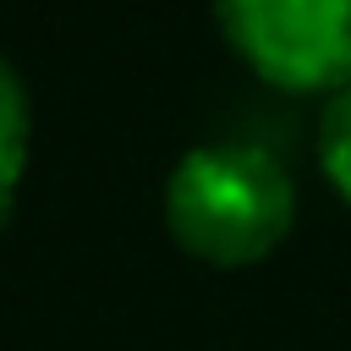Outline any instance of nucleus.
I'll return each mask as SVG.
<instances>
[{"label":"nucleus","mask_w":351,"mask_h":351,"mask_svg":"<svg viewBox=\"0 0 351 351\" xmlns=\"http://www.w3.org/2000/svg\"><path fill=\"white\" fill-rule=\"evenodd\" d=\"M225 44L285 93L351 88V0H214Z\"/></svg>","instance_id":"f03ea898"},{"label":"nucleus","mask_w":351,"mask_h":351,"mask_svg":"<svg viewBox=\"0 0 351 351\" xmlns=\"http://www.w3.org/2000/svg\"><path fill=\"white\" fill-rule=\"evenodd\" d=\"M27 132H33L27 88H22V77L11 71V60H0V219H5L11 192H16V181H22V165H27Z\"/></svg>","instance_id":"7ed1b4c3"},{"label":"nucleus","mask_w":351,"mask_h":351,"mask_svg":"<svg viewBox=\"0 0 351 351\" xmlns=\"http://www.w3.org/2000/svg\"><path fill=\"white\" fill-rule=\"evenodd\" d=\"M296 219L291 170L252 143H203L165 181V225L181 252L241 269L269 258Z\"/></svg>","instance_id":"f257e3e1"},{"label":"nucleus","mask_w":351,"mask_h":351,"mask_svg":"<svg viewBox=\"0 0 351 351\" xmlns=\"http://www.w3.org/2000/svg\"><path fill=\"white\" fill-rule=\"evenodd\" d=\"M318 159H324L329 186L351 203V88L329 93V110H324V126H318Z\"/></svg>","instance_id":"20e7f679"}]
</instances>
